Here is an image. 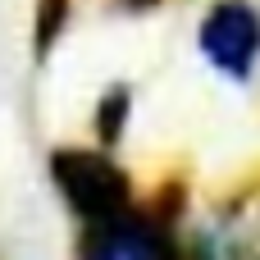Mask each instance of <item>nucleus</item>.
<instances>
[{
  "mask_svg": "<svg viewBox=\"0 0 260 260\" xmlns=\"http://www.w3.org/2000/svg\"><path fill=\"white\" fill-rule=\"evenodd\" d=\"M46 174L78 224H101V219H114L137 206L128 169L101 142L96 146H55L46 160Z\"/></svg>",
  "mask_w": 260,
  "mask_h": 260,
  "instance_id": "f257e3e1",
  "label": "nucleus"
},
{
  "mask_svg": "<svg viewBox=\"0 0 260 260\" xmlns=\"http://www.w3.org/2000/svg\"><path fill=\"white\" fill-rule=\"evenodd\" d=\"M197 50L224 82H251L260 69V9L251 0H215L197 23Z\"/></svg>",
  "mask_w": 260,
  "mask_h": 260,
  "instance_id": "f03ea898",
  "label": "nucleus"
},
{
  "mask_svg": "<svg viewBox=\"0 0 260 260\" xmlns=\"http://www.w3.org/2000/svg\"><path fill=\"white\" fill-rule=\"evenodd\" d=\"M183 251L178 224H169L155 206L123 210L101 224L78 229V256L82 260H174Z\"/></svg>",
  "mask_w": 260,
  "mask_h": 260,
  "instance_id": "7ed1b4c3",
  "label": "nucleus"
},
{
  "mask_svg": "<svg viewBox=\"0 0 260 260\" xmlns=\"http://www.w3.org/2000/svg\"><path fill=\"white\" fill-rule=\"evenodd\" d=\"M133 114H137V91H133V82H110V87H101L96 110H91V133H96V142L110 146V151H119V146L128 142Z\"/></svg>",
  "mask_w": 260,
  "mask_h": 260,
  "instance_id": "20e7f679",
  "label": "nucleus"
},
{
  "mask_svg": "<svg viewBox=\"0 0 260 260\" xmlns=\"http://www.w3.org/2000/svg\"><path fill=\"white\" fill-rule=\"evenodd\" d=\"M73 23V0H32V59L46 64Z\"/></svg>",
  "mask_w": 260,
  "mask_h": 260,
  "instance_id": "39448f33",
  "label": "nucleus"
},
{
  "mask_svg": "<svg viewBox=\"0 0 260 260\" xmlns=\"http://www.w3.org/2000/svg\"><path fill=\"white\" fill-rule=\"evenodd\" d=\"M119 5H123V9H137V14H142V9H155V5H165V0H119Z\"/></svg>",
  "mask_w": 260,
  "mask_h": 260,
  "instance_id": "423d86ee",
  "label": "nucleus"
}]
</instances>
